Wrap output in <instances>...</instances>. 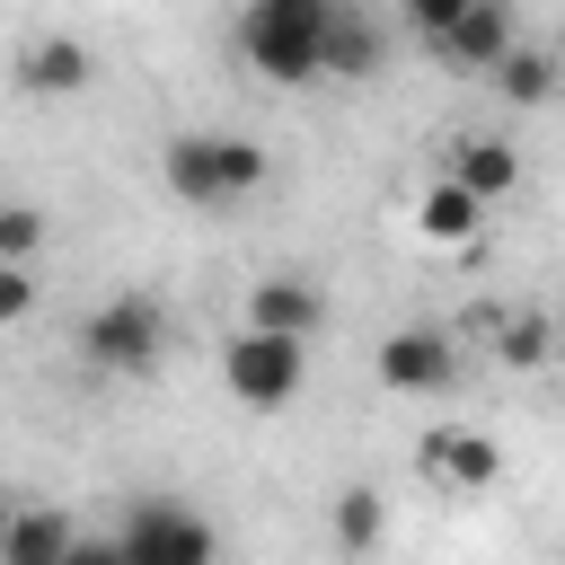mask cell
<instances>
[{"instance_id":"obj_6","label":"cell","mask_w":565,"mask_h":565,"mask_svg":"<svg viewBox=\"0 0 565 565\" xmlns=\"http://www.w3.org/2000/svg\"><path fill=\"white\" fill-rule=\"evenodd\" d=\"M371 371H380L388 388H406V397H441V388L459 380V353H450L441 327H388L380 353H371Z\"/></svg>"},{"instance_id":"obj_19","label":"cell","mask_w":565,"mask_h":565,"mask_svg":"<svg viewBox=\"0 0 565 565\" xmlns=\"http://www.w3.org/2000/svg\"><path fill=\"white\" fill-rule=\"evenodd\" d=\"M26 309H35V274H26L18 256H0V327H18Z\"/></svg>"},{"instance_id":"obj_18","label":"cell","mask_w":565,"mask_h":565,"mask_svg":"<svg viewBox=\"0 0 565 565\" xmlns=\"http://www.w3.org/2000/svg\"><path fill=\"white\" fill-rule=\"evenodd\" d=\"M35 247H44V212H35V203H0V256L26 265Z\"/></svg>"},{"instance_id":"obj_17","label":"cell","mask_w":565,"mask_h":565,"mask_svg":"<svg viewBox=\"0 0 565 565\" xmlns=\"http://www.w3.org/2000/svg\"><path fill=\"white\" fill-rule=\"evenodd\" d=\"M335 539H344V547H371V539H380V494H371V486H344V494H335Z\"/></svg>"},{"instance_id":"obj_13","label":"cell","mask_w":565,"mask_h":565,"mask_svg":"<svg viewBox=\"0 0 565 565\" xmlns=\"http://www.w3.org/2000/svg\"><path fill=\"white\" fill-rule=\"evenodd\" d=\"M79 556V530L62 512H0V565H53Z\"/></svg>"},{"instance_id":"obj_2","label":"cell","mask_w":565,"mask_h":565,"mask_svg":"<svg viewBox=\"0 0 565 565\" xmlns=\"http://www.w3.org/2000/svg\"><path fill=\"white\" fill-rule=\"evenodd\" d=\"M159 185L185 203V212H230L265 185V150L238 141V132H168L159 150Z\"/></svg>"},{"instance_id":"obj_5","label":"cell","mask_w":565,"mask_h":565,"mask_svg":"<svg viewBox=\"0 0 565 565\" xmlns=\"http://www.w3.org/2000/svg\"><path fill=\"white\" fill-rule=\"evenodd\" d=\"M115 556H132V565H194V556H212V521H194V512H177L168 494H150V503L124 512Z\"/></svg>"},{"instance_id":"obj_1","label":"cell","mask_w":565,"mask_h":565,"mask_svg":"<svg viewBox=\"0 0 565 565\" xmlns=\"http://www.w3.org/2000/svg\"><path fill=\"white\" fill-rule=\"evenodd\" d=\"M327 9H335V0H247V9H238V53H247V71L274 79V88L327 79Z\"/></svg>"},{"instance_id":"obj_20","label":"cell","mask_w":565,"mask_h":565,"mask_svg":"<svg viewBox=\"0 0 565 565\" xmlns=\"http://www.w3.org/2000/svg\"><path fill=\"white\" fill-rule=\"evenodd\" d=\"M459 9H468V0H406V26H415L424 44H441V35L459 26Z\"/></svg>"},{"instance_id":"obj_9","label":"cell","mask_w":565,"mask_h":565,"mask_svg":"<svg viewBox=\"0 0 565 565\" xmlns=\"http://www.w3.org/2000/svg\"><path fill=\"white\" fill-rule=\"evenodd\" d=\"M415 459H424V477H441L450 494H486V486L503 477V450H494L486 433H433Z\"/></svg>"},{"instance_id":"obj_3","label":"cell","mask_w":565,"mask_h":565,"mask_svg":"<svg viewBox=\"0 0 565 565\" xmlns=\"http://www.w3.org/2000/svg\"><path fill=\"white\" fill-rule=\"evenodd\" d=\"M221 380H230L238 406L274 415V406H291L300 380H309V335H282V327H256V318H247V327L221 344Z\"/></svg>"},{"instance_id":"obj_21","label":"cell","mask_w":565,"mask_h":565,"mask_svg":"<svg viewBox=\"0 0 565 565\" xmlns=\"http://www.w3.org/2000/svg\"><path fill=\"white\" fill-rule=\"evenodd\" d=\"M556 79H565V53H556Z\"/></svg>"},{"instance_id":"obj_14","label":"cell","mask_w":565,"mask_h":565,"mask_svg":"<svg viewBox=\"0 0 565 565\" xmlns=\"http://www.w3.org/2000/svg\"><path fill=\"white\" fill-rule=\"evenodd\" d=\"M450 177H459L468 194H486V203H503V194L521 185V150H512V141H494V132H468V141L450 150Z\"/></svg>"},{"instance_id":"obj_11","label":"cell","mask_w":565,"mask_h":565,"mask_svg":"<svg viewBox=\"0 0 565 565\" xmlns=\"http://www.w3.org/2000/svg\"><path fill=\"white\" fill-rule=\"evenodd\" d=\"M486 212H494L486 194H468L459 177H433V185H424V203H415V230H424L433 247H468V238L486 230Z\"/></svg>"},{"instance_id":"obj_4","label":"cell","mask_w":565,"mask_h":565,"mask_svg":"<svg viewBox=\"0 0 565 565\" xmlns=\"http://www.w3.org/2000/svg\"><path fill=\"white\" fill-rule=\"evenodd\" d=\"M79 353H88L97 371H115V380H141V371H159V353H168V309H159L150 291H115V300H97V309L79 318Z\"/></svg>"},{"instance_id":"obj_8","label":"cell","mask_w":565,"mask_h":565,"mask_svg":"<svg viewBox=\"0 0 565 565\" xmlns=\"http://www.w3.org/2000/svg\"><path fill=\"white\" fill-rule=\"evenodd\" d=\"M380 71H388L380 18H362L353 0H335V9H327V79H380Z\"/></svg>"},{"instance_id":"obj_15","label":"cell","mask_w":565,"mask_h":565,"mask_svg":"<svg viewBox=\"0 0 565 565\" xmlns=\"http://www.w3.org/2000/svg\"><path fill=\"white\" fill-rule=\"evenodd\" d=\"M486 79H494V97H503V106H547V97L565 88V79H556V53H539V44H512Z\"/></svg>"},{"instance_id":"obj_16","label":"cell","mask_w":565,"mask_h":565,"mask_svg":"<svg viewBox=\"0 0 565 565\" xmlns=\"http://www.w3.org/2000/svg\"><path fill=\"white\" fill-rule=\"evenodd\" d=\"M556 344H547V318L539 309H512V318H494V362L503 371H539Z\"/></svg>"},{"instance_id":"obj_10","label":"cell","mask_w":565,"mask_h":565,"mask_svg":"<svg viewBox=\"0 0 565 565\" xmlns=\"http://www.w3.org/2000/svg\"><path fill=\"white\" fill-rule=\"evenodd\" d=\"M88 71H97V62H88L79 35H35V44L18 53V88H26V97H79Z\"/></svg>"},{"instance_id":"obj_7","label":"cell","mask_w":565,"mask_h":565,"mask_svg":"<svg viewBox=\"0 0 565 565\" xmlns=\"http://www.w3.org/2000/svg\"><path fill=\"white\" fill-rule=\"evenodd\" d=\"M512 44H521V35H512V0H468V9H459V26H450L433 53H441V62H459V71H494Z\"/></svg>"},{"instance_id":"obj_12","label":"cell","mask_w":565,"mask_h":565,"mask_svg":"<svg viewBox=\"0 0 565 565\" xmlns=\"http://www.w3.org/2000/svg\"><path fill=\"white\" fill-rule=\"evenodd\" d=\"M247 318H256V327H282V335H318L327 300H318V282H300V274H265V282L247 291Z\"/></svg>"}]
</instances>
